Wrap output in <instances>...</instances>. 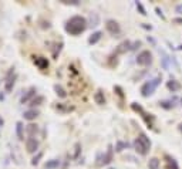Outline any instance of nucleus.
I'll list each match as a JSON object with an SVG mask.
<instances>
[{
	"instance_id": "nucleus-26",
	"label": "nucleus",
	"mask_w": 182,
	"mask_h": 169,
	"mask_svg": "<svg viewBox=\"0 0 182 169\" xmlns=\"http://www.w3.org/2000/svg\"><path fill=\"white\" fill-rule=\"evenodd\" d=\"M179 131L182 132V124H179Z\"/></svg>"
},
{
	"instance_id": "nucleus-2",
	"label": "nucleus",
	"mask_w": 182,
	"mask_h": 169,
	"mask_svg": "<svg viewBox=\"0 0 182 169\" xmlns=\"http://www.w3.org/2000/svg\"><path fill=\"white\" fill-rule=\"evenodd\" d=\"M134 148H135V151L139 153V155H147L149 148H151V141H149V138L145 135V134H141V135L135 139Z\"/></svg>"
},
{
	"instance_id": "nucleus-3",
	"label": "nucleus",
	"mask_w": 182,
	"mask_h": 169,
	"mask_svg": "<svg viewBox=\"0 0 182 169\" xmlns=\"http://www.w3.org/2000/svg\"><path fill=\"white\" fill-rule=\"evenodd\" d=\"M159 83H161V78H155V80H152V81L145 83V84L142 85V88H141V94H142V97H148V95H151V94L155 91V88L158 87Z\"/></svg>"
},
{
	"instance_id": "nucleus-21",
	"label": "nucleus",
	"mask_w": 182,
	"mask_h": 169,
	"mask_svg": "<svg viewBox=\"0 0 182 169\" xmlns=\"http://www.w3.org/2000/svg\"><path fill=\"white\" fill-rule=\"evenodd\" d=\"M44 101V98H43V97H41V95H38V97H37V98H34L33 101H32V105H40V102H43Z\"/></svg>"
},
{
	"instance_id": "nucleus-8",
	"label": "nucleus",
	"mask_w": 182,
	"mask_h": 169,
	"mask_svg": "<svg viewBox=\"0 0 182 169\" xmlns=\"http://www.w3.org/2000/svg\"><path fill=\"white\" fill-rule=\"evenodd\" d=\"M37 115H38V111L37 109H29V111H26L24 112V119H27V121H33V119L37 118Z\"/></svg>"
},
{
	"instance_id": "nucleus-14",
	"label": "nucleus",
	"mask_w": 182,
	"mask_h": 169,
	"mask_svg": "<svg viewBox=\"0 0 182 169\" xmlns=\"http://www.w3.org/2000/svg\"><path fill=\"white\" fill-rule=\"evenodd\" d=\"M101 36H102V33H101V31H97V33H94L93 36H91V37H90V38H88V43H90V44H95V43L98 41L100 38H101Z\"/></svg>"
},
{
	"instance_id": "nucleus-19",
	"label": "nucleus",
	"mask_w": 182,
	"mask_h": 169,
	"mask_svg": "<svg viewBox=\"0 0 182 169\" xmlns=\"http://www.w3.org/2000/svg\"><path fill=\"white\" fill-rule=\"evenodd\" d=\"M16 131H17V136H19L20 139H23V124H21V122H17Z\"/></svg>"
},
{
	"instance_id": "nucleus-18",
	"label": "nucleus",
	"mask_w": 182,
	"mask_h": 169,
	"mask_svg": "<svg viewBox=\"0 0 182 169\" xmlns=\"http://www.w3.org/2000/svg\"><path fill=\"white\" fill-rule=\"evenodd\" d=\"M34 94H36V88H30V91H29V92H27L23 98H21V102H23V104H24V102H27V101H29V98H30V97H33Z\"/></svg>"
},
{
	"instance_id": "nucleus-10",
	"label": "nucleus",
	"mask_w": 182,
	"mask_h": 169,
	"mask_svg": "<svg viewBox=\"0 0 182 169\" xmlns=\"http://www.w3.org/2000/svg\"><path fill=\"white\" fill-rule=\"evenodd\" d=\"M166 87L172 91V92H177V91H179L181 90V84L178 83V81H175V80H171V81H168V84Z\"/></svg>"
},
{
	"instance_id": "nucleus-24",
	"label": "nucleus",
	"mask_w": 182,
	"mask_h": 169,
	"mask_svg": "<svg viewBox=\"0 0 182 169\" xmlns=\"http://www.w3.org/2000/svg\"><path fill=\"white\" fill-rule=\"evenodd\" d=\"M137 7H138V9H139V12H141V14H144V16H145V14H147V13H145V10H144V7H142V4H141V3H137Z\"/></svg>"
},
{
	"instance_id": "nucleus-22",
	"label": "nucleus",
	"mask_w": 182,
	"mask_h": 169,
	"mask_svg": "<svg viewBox=\"0 0 182 169\" xmlns=\"http://www.w3.org/2000/svg\"><path fill=\"white\" fill-rule=\"evenodd\" d=\"M36 129H37L36 125H29V127H27V132H29L30 135H33V132L36 131Z\"/></svg>"
},
{
	"instance_id": "nucleus-15",
	"label": "nucleus",
	"mask_w": 182,
	"mask_h": 169,
	"mask_svg": "<svg viewBox=\"0 0 182 169\" xmlns=\"http://www.w3.org/2000/svg\"><path fill=\"white\" fill-rule=\"evenodd\" d=\"M148 168L149 169H158L159 168V159H158V158H152V159H149Z\"/></svg>"
},
{
	"instance_id": "nucleus-11",
	"label": "nucleus",
	"mask_w": 182,
	"mask_h": 169,
	"mask_svg": "<svg viewBox=\"0 0 182 169\" xmlns=\"http://www.w3.org/2000/svg\"><path fill=\"white\" fill-rule=\"evenodd\" d=\"M12 73H13V71H10V73H9V75H7V81H6V91H12V88H13V85H14V80H16V77H14V75L12 77Z\"/></svg>"
},
{
	"instance_id": "nucleus-9",
	"label": "nucleus",
	"mask_w": 182,
	"mask_h": 169,
	"mask_svg": "<svg viewBox=\"0 0 182 169\" xmlns=\"http://www.w3.org/2000/svg\"><path fill=\"white\" fill-rule=\"evenodd\" d=\"M111 159H113V149H111V146H110V148H108L107 155H104V156H102V161L100 162V165H108V164L111 162Z\"/></svg>"
},
{
	"instance_id": "nucleus-5",
	"label": "nucleus",
	"mask_w": 182,
	"mask_h": 169,
	"mask_svg": "<svg viewBox=\"0 0 182 169\" xmlns=\"http://www.w3.org/2000/svg\"><path fill=\"white\" fill-rule=\"evenodd\" d=\"M105 27H107L108 33L113 34V36H118V34H120V31H121V29H120V24L117 23L115 20H108V21H107V24H105Z\"/></svg>"
},
{
	"instance_id": "nucleus-16",
	"label": "nucleus",
	"mask_w": 182,
	"mask_h": 169,
	"mask_svg": "<svg viewBox=\"0 0 182 169\" xmlns=\"http://www.w3.org/2000/svg\"><path fill=\"white\" fill-rule=\"evenodd\" d=\"M54 90H56L57 95H60L61 98H66V97H67V92L63 90V87H61V85H54Z\"/></svg>"
},
{
	"instance_id": "nucleus-12",
	"label": "nucleus",
	"mask_w": 182,
	"mask_h": 169,
	"mask_svg": "<svg viewBox=\"0 0 182 169\" xmlns=\"http://www.w3.org/2000/svg\"><path fill=\"white\" fill-rule=\"evenodd\" d=\"M166 159V169H179L178 168V164H177V161L174 159V158H171V156H165Z\"/></svg>"
},
{
	"instance_id": "nucleus-17",
	"label": "nucleus",
	"mask_w": 182,
	"mask_h": 169,
	"mask_svg": "<svg viewBox=\"0 0 182 169\" xmlns=\"http://www.w3.org/2000/svg\"><path fill=\"white\" fill-rule=\"evenodd\" d=\"M130 41H124V43H121L120 44V49L117 50V53H124V51H127L128 49H130Z\"/></svg>"
},
{
	"instance_id": "nucleus-7",
	"label": "nucleus",
	"mask_w": 182,
	"mask_h": 169,
	"mask_svg": "<svg viewBox=\"0 0 182 169\" xmlns=\"http://www.w3.org/2000/svg\"><path fill=\"white\" fill-rule=\"evenodd\" d=\"M34 64L40 68V70H46V68L49 67V61H47V58H44V57H37V58H34Z\"/></svg>"
},
{
	"instance_id": "nucleus-23",
	"label": "nucleus",
	"mask_w": 182,
	"mask_h": 169,
	"mask_svg": "<svg viewBox=\"0 0 182 169\" xmlns=\"http://www.w3.org/2000/svg\"><path fill=\"white\" fill-rule=\"evenodd\" d=\"M63 3H66V4H78V1L77 0H61Z\"/></svg>"
},
{
	"instance_id": "nucleus-6",
	"label": "nucleus",
	"mask_w": 182,
	"mask_h": 169,
	"mask_svg": "<svg viewBox=\"0 0 182 169\" xmlns=\"http://www.w3.org/2000/svg\"><path fill=\"white\" fill-rule=\"evenodd\" d=\"M26 148H27V152L33 153L37 151V148H38V142H37V139L33 138V136H30L27 141H26Z\"/></svg>"
},
{
	"instance_id": "nucleus-20",
	"label": "nucleus",
	"mask_w": 182,
	"mask_h": 169,
	"mask_svg": "<svg viewBox=\"0 0 182 169\" xmlns=\"http://www.w3.org/2000/svg\"><path fill=\"white\" fill-rule=\"evenodd\" d=\"M58 165H60V162H58V161H56V159H53V161H50V162L46 164V168H47V169H53V168H57Z\"/></svg>"
},
{
	"instance_id": "nucleus-13",
	"label": "nucleus",
	"mask_w": 182,
	"mask_h": 169,
	"mask_svg": "<svg viewBox=\"0 0 182 169\" xmlns=\"http://www.w3.org/2000/svg\"><path fill=\"white\" fill-rule=\"evenodd\" d=\"M94 100H95V102H97V104H100V105L105 104V97H104V92H102L101 90H98V91L95 92V95H94Z\"/></svg>"
},
{
	"instance_id": "nucleus-4",
	"label": "nucleus",
	"mask_w": 182,
	"mask_h": 169,
	"mask_svg": "<svg viewBox=\"0 0 182 169\" xmlns=\"http://www.w3.org/2000/svg\"><path fill=\"white\" fill-rule=\"evenodd\" d=\"M137 63H138L139 66H149V64L152 63V54L147 50L139 53L138 57H137Z\"/></svg>"
},
{
	"instance_id": "nucleus-25",
	"label": "nucleus",
	"mask_w": 182,
	"mask_h": 169,
	"mask_svg": "<svg viewBox=\"0 0 182 169\" xmlns=\"http://www.w3.org/2000/svg\"><path fill=\"white\" fill-rule=\"evenodd\" d=\"M40 158H41V152L37 155V158H34L33 161H32V164H33V165H37V164H38V159H40Z\"/></svg>"
},
{
	"instance_id": "nucleus-1",
	"label": "nucleus",
	"mask_w": 182,
	"mask_h": 169,
	"mask_svg": "<svg viewBox=\"0 0 182 169\" xmlns=\"http://www.w3.org/2000/svg\"><path fill=\"white\" fill-rule=\"evenodd\" d=\"M87 29V20L83 16H73L66 23V31L71 36H78Z\"/></svg>"
}]
</instances>
